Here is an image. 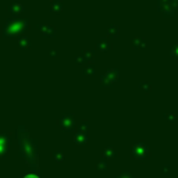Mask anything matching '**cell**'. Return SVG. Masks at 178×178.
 <instances>
[{
	"mask_svg": "<svg viewBox=\"0 0 178 178\" xmlns=\"http://www.w3.org/2000/svg\"><path fill=\"white\" fill-rule=\"evenodd\" d=\"M28 29V21L24 20V21H6V24L2 28V34L3 35H8V36H13L17 32L21 31H26Z\"/></svg>",
	"mask_w": 178,
	"mask_h": 178,
	"instance_id": "1",
	"label": "cell"
},
{
	"mask_svg": "<svg viewBox=\"0 0 178 178\" xmlns=\"http://www.w3.org/2000/svg\"><path fill=\"white\" fill-rule=\"evenodd\" d=\"M7 10L13 14H18V13H21V11H24V6L18 0H14V2H11L10 4L7 6Z\"/></svg>",
	"mask_w": 178,
	"mask_h": 178,
	"instance_id": "2",
	"label": "cell"
},
{
	"mask_svg": "<svg viewBox=\"0 0 178 178\" xmlns=\"http://www.w3.org/2000/svg\"><path fill=\"white\" fill-rule=\"evenodd\" d=\"M42 32L44 36H54L56 29H54V26H52V25H43Z\"/></svg>",
	"mask_w": 178,
	"mask_h": 178,
	"instance_id": "3",
	"label": "cell"
},
{
	"mask_svg": "<svg viewBox=\"0 0 178 178\" xmlns=\"http://www.w3.org/2000/svg\"><path fill=\"white\" fill-rule=\"evenodd\" d=\"M53 13H60L61 8H63V4H61L60 0H52V6H50Z\"/></svg>",
	"mask_w": 178,
	"mask_h": 178,
	"instance_id": "4",
	"label": "cell"
},
{
	"mask_svg": "<svg viewBox=\"0 0 178 178\" xmlns=\"http://www.w3.org/2000/svg\"><path fill=\"white\" fill-rule=\"evenodd\" d=\"M29 43H31V40H29L28 38H25V36L20 38V40H18V44H20V47H21V49H28Z\"/></svg>",
	"mask_w": 178,
	"mask_h": 178,
	"instance_id": "5",
	"label": "cell"
},
{
	"mask_svg": "<svg viewBox=\"0 0 178 178\" xmlns=\"http://www.w3.org/2000/svg\"><path fill=\"white\" fill-rule=\"evenodd\" d=\"M106 44H107V42H106V40H100V42L97 43V49L106 50Z\"/></svg>",
	"mask_w": 178,
	"mask_h": 178,
	"instance_id": "6",
	"label": "cell"
},
{
	"mask_svg": "<svg viewBox=\"0 0 178 178\" xmlns=\"http://www.w3.org/2000/svg\"><path fill=\"white\" fill-rule=\"evenodd\" d=\"M93 67H92V66H87V67H85L84 68V74H93Z\"/></svg>",
	"mask_w": 178,
	"mask_h": 178,
	"instance_id": "7",
	"label": "cell"
},
{
	"mask_svg": "<svg viewBox=\"0 0 178 178\" xmlns=\"http://www.w3.org/2000/svg\"><path fill=\"white\" fill-rule=\"evenodd\" d=\"M26 178H36V177H26Z\"/></svg>",
	"mask_w": 178,
	"mask_h": 178,
	"instance_id": "8",
	"label": "cell"
}]
</instances>
